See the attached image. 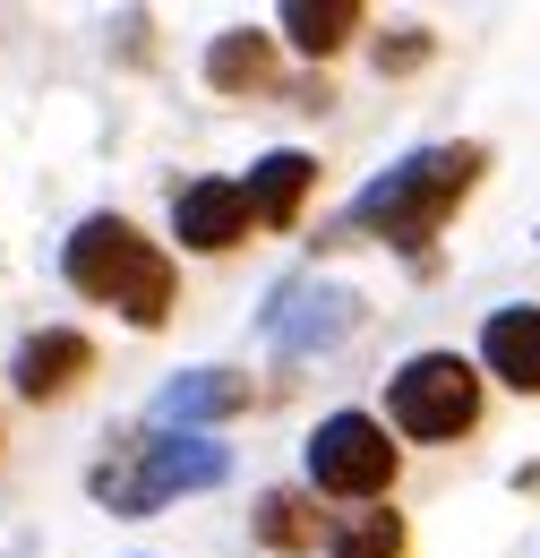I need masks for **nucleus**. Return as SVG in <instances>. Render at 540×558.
I'll return each mask as SVG.
<instances>
[{"label":"nucleus","instance_id":"f257e3e1","mask_svg":"<svg viewBox=\"0 0 540 558\" xmlns=\"http://www.w3.org/2000/svg\"><path fill=\"white\" fill-rule=\"evenodd\" d=\"M480 172H489V146H480V138L420 146V155H404L395 172H378V181L352 198L343 232H369V241H386V250H412V258H420V250L446 232V215L480 190Z\"/></svg>","mask_w":540,"mask_h":558},{"label":"nucleus","instance_id":"f03ea898","mask_svg":"<svg viewBox=\"0 0 540 558\" xmlns=\"http://www.w3.org/2000/svg\"><path fill=\"white\" fill-rule=\"evenodd\" d=\"M61 276L69 292H86V301H103V310H121L130 327H163L172 318V301H181V276H172V258L137 232L130 215H86L77 232H69L61 250Z\"/></svg>","mask_w":540,"mask_h":558},{"label":"nucleus","instance_id":"7ed1b4c3","mask_svg":"<svg viewBox=\"0 0 540 558\" xmlns=\"http://www.w3.org/2000/svg\"><path fill=\"white\" fill-rule=\"evenodd\" d=\"M223 473H232V456H223L214 438H198V429H130V438L86 473V489H95L112 515H155L163 498L214 489Z\"/></svg>","mask_w":540,"mask_h":558},{"label":"nucleus","instance_id":"20e7f679","mask_svg":"<svg viewBox=\"0 0 540 558\" xmlns=\"http://www.w3.org/2000/svg\"><path fill=\"white\" fill-rule=\"evenodd\" d=\"M386 421L420 438V447H446V438H472L480 421V369L464 352H412L404 369L386 378Z\"/></svg>","mask_w":540,"mask_h":558},{"label":"nucleus","instance_id":"39448f33","mask_svg":"<svg viewBox=\"0 0 540 558\" xmlns=\"http://www.w3.org/2000/svg\"><path fill=\"white\" fill-rule=\"evenodd\" d=\"M404 473V447L395 429L369 413H327L309 429V489L327 498H360V507H386V489Z\"/></svg>","mask_w":540,"mask_h":558},{"label":"nucleus","instance_id":"423d86ee","mask_svg":"<svg viewBox=\"0 0 540 558\" xmlns=\"http://www.w3.org/2000/svg\"><path fill=\"white\" fill-rule=\"evenodd\" d=\"M249 223H258L249 190H241V181H223V172H198L189 190H172V241H181V250H198V258L241 250V241H249Z\"/></svg>","mask_w":540,"mask_h":558},{"label":"nucleus","instance_id":"0eeeda50","mask_svg":"<svg viewBox=\"0 0 540 558\" xmlns=\"http://www.w3.org/2000/svg\"><path fill=\"white\" fill-rule=\"evenodd\" d=\"M480 369L515 396H540V301H506L480 318Z\"/></svg>","mask_w":540,"mask_h":558},{"label":"nucleus","instance_id":"6e6552de","mask_svg":"<svg viewBox=\"0 0 540 558\" xmlns=\"http://www.w3.org/2000/svg\"><path fill=\"white\" fill-rule=\"evenodd\" d=\"M86 369H95V344H86L77 327H44V336H26L17 361H9V378H17V396H26V404H61Z\"/></svg>","mask_w":540,"mask_h":558},{"label":"nucleus","instance_id":"1a4fd4ad","mask_svg":"<svg viewBox=\"0 0 540 558\" xmlns=\"http://www.w3.org/2000/svg\"><path fill=\"white\" fill-rule=\"evenodd\" d=\"M249 207H258V223L267 232H292L300 223V207H309V190H318V155H300V146H274V155H258L249 163Z\"/></svg>","mask_w":540,"mask_h":558},{"label":"nucleus","instance_id":"9d476101","mask_svg":"<svg viewBox=\"0 0 540 558\" xmlns=\"http://www.w3.org/2000/svg\"><path fill=\"white\" fill-rule=\"evenodd\" d=\"M249 378L241 369H189V378H172L163 396H155V421H172V429H198V421H232L249 413Z\"/></svg>","mask_w":540,"mask_h":558},{"label":"nucleus","instance_id":"9b49d317","mask_svg":"<svg viewBox=\"0 0 540 558\" xmlns=\"http://www.w3.org/2000/svg\"><path fill=\"white\" fill-rule=\"evenodd\" d=\"M352 318H360V301L352 292H335V283H318V292H283V310H274V344L283 352H318L335 344V336H352Z\"/></svg>","mask_w":540,"mask_h":558},{"label":"nucleus","instance_id":"f8f14e48","mask_svg":"<svg viewBox=\"0 0 540 558\" xmlns=\"http://www.w3.org/2000/svg\"><path fill=\"white\" fill-rule=\"evenodd\" d=\"M206 86H214V95H267L274 86V35H258V26L214 35V44H206Z\"/></svg>","mask_w":540,"mask_h":558},{"label":"nucleus","instance_id":"ddd939ff","mask_svg":"<svg viewBox=\"0 0 540 558\" xmlns=\"http://www.w3.org/2000/svg\"><path fill=\"white\" fill-rule=\"evenodd\" d=\"M360 26H369L360 0H283V35H292V52H309V61H335Z\"/></svg>","mask_w":540,"mask_h":558},{"label":"nucleus","instance_id":"4468645a","mask_svg":"<svg viewBox=\"0 0 540 558\" xmlns=\"http://www.w3.org/2000/svg\"><path fill=\"white\" fill-rule=\"evenodd\" d=\"M249 524H258V542H267V550H283V558L318 550V498H309V489H267Z\"/></svg>","mask_w":540,"mask_h":558},{"label":"nucleus","instance_id":"2eb2a0df","mask_svg":"<svg viewBox=\"0 0 540 558\" xmlns=\"http://www.w3.org/2000/svg\"><path fill=\"white\" fill-rule=\"evenodd\" d=\"M327 550H335V558H404L412 533H404L395 507H360V515H343L335 533H327Z\"/></svg>","mask_w":540,"mask_h":558},{"label":"nucleus","instance_id":"dca6fc26","mask_svg":"<svg viewBox=\"0 0 540 558\" xmlns=\"http://www.w3.org/2000/svg\"><path fill=\"white\" fill-rule=\"evenodd\" d=\"M429 52H438V35H429V26H386V35H378V77L429 70Z\"/></svg>","mask_w":540,"mask_h":558}]
</instances>
